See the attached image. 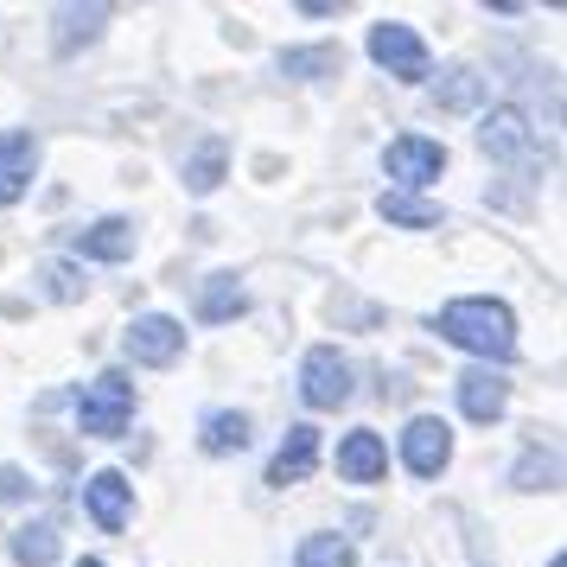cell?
<instances>
[{
  "instance_id": "9a60e30c",
  "label": "cell",
  "mask_w": 567,
  "mask_h": 567,
  "mask_svg": "<svg viewBox=\"0 0 567 567\" xmlns=\"http://www.w3.org/2000/svg\"><path fill=\"white\" fill-rule=\"evenodd\" d=\"M198 446H205V453H243V446H249V414L243 409H210L205 427H198Z\"/></svg>"
},
{
  "instance_id": "ac0fdd59",
  "label": "cell",
  "mask_w": 567,
  "mask_h": 567,
  "mask_svg": "<svg viewBox=\"0 0 567 567\" xmlns=\"http://www.w3.org/2000/svg\"><path fill=\"white\" fill-rule=\"evenodd\" d=\"M243 307H249V293L236 287V275H210L205 293H198V319H205V326H217V319H236Z\"/></svg>"
},
{
  "instance_id": "7a4b0ae2",
  "label": "cell",
  "mask_w": 567,
  "mask_h": 567,
  "mask_svg": "<svg viewBox=\"0 0 567 567\" xmlns=\"http://www.w3.org/2000/svg\"><path fill=\"white\" fill-rule=\"evenodd\" d=\"M128 414H134V383L122 377V370H103L96 383H83L78 395V427L90 440H115L122 427H128Z\"/></svg>"
},
{
  "instance_id": "d6986e66",
  "label": "cell",
  "mask_w": 567,
  "mask_h": 567,
  "mask_svg": "<svg viewBox=\"0 0 567 567\" xmlns=\"http://www.w3.org/2000/svg\"><path fill=\"white\" fill-rule=\"evenodd\" d=\"M555 478H561V460H555V453H536V446H529L511 472L516 491H555Z\"/></svg>"
},
{
  "instance_id": "8fae6325",
  "label": "cell",
  "mask_w": 567,
  "mask_h": 567,
  "mask_svg": "<svg viewBox=\"0 0 567 567\" xmlns=\"http://www.w3.org/2000/svg\"><path fill=\"white\" fill-rule=\"evenodd\" d=\"M83 504H90V516H96L103 529H122V523H128V511H134V491H128V478H122V472H96V478L83 485Z\"/></svg>"
},
{
  "instance_id": "52a82bcc",
  "label": "cell",
  "mask_w": 567,
  "mask_h": 567,
  "mask_svg": "<svg viewBox=\"0 0 567 567\" xmlns=\"http://www.w3.org/2000/svg\"><path fill=\"white\" fill-rule=\"evenodd\" d=\"M122 344H128L134 363H173L185 351V326L179 319H166V312H141Z\"/></svg>"
},
{
  "instance_id": "ffe728a7",
  "label": "cell",
  "mask_w": 567,
  "mask_h": 567,
  "mask_svg": "<svg viewBox=\"0 0 567 567\" xmlns=\"http://www.w3.org/2000/svg\"><path fill=\"white\" fill-rule=\"evenodd\" d=\"M109 20V7H64L58 13V52H78V39H96V27Z\"/></svg>"
},
{
  "instance_id": "2e32d148",
  "label": "cell",
  "mask_w": 567,
  "mask_h": 567,
  "mask_svg": "<svg viewBox=\"0 0 567 567\" xmlns=\"http://www.w3.org/2000/svg\"><path fill=\"white\" fill-rule=\"evenodd\" d=\"M13 561L20 567H52L58 561V523L39 516V523H20L13 529Z\"/></svg>"
},
{
  "instance_id": "5bb4252c",
  "label": "cell",
  "mask_w": 567,
  "mask_h": 567,
  "mask_svg": "<svg viewBox=\"0 0 567 567\" xmlns=\"http://www.w3.org/2000/svg\"><path fill=\"white\" fill-rule=\"evenodd\" d=\"M338 472H344V478H358V485H370V478H383V472H389L383 440L370 434V427H358V434H344V440H338Z\"/></svg>"
},
{
  "instance_id": "6da1fadb",
  "label": "cell",
  "mask_w": 567,
  "mask_h": 567,
  "mask_svg": "<svg viewBox=\"0 0 567 567\" xmlns=\"http://www.w3.org/2000/svg\"><path fill=\"white\" fill-rule=\"evenodd\" d=\"M440 338H453L460 351L491 363H511L516 358V319L504 300H485V293H472V300H453V307H440Z\"/></svg>"
},
{
  "instance_id": "d4e9b609",
  "label": "cell",
  "mask_w": 567,
  "mask_h": 567,
  "mask_svg": "<svg viewBox=\"0 0 567 567\" xmlns=\"http://www.w3.org/2000/svg\"><path fill=\"white\" fill-rule=\"evenodd\" d=\"M45 293L71 307V300H83V275L71 268V261H45Z\"/></svg>"
},
{
  "instance_id": "44dd1931",
  "label": "cell",
  "mask_w": 567,
  "mask_h": 567,
  "mask_svg": "<svg viewBox=\"0 0 567 567\" xmlns=\"http://www.w3.org/2000/svg\"><path fill=\"white\" fill-rule=\"evenodd\" d=\"M351 561H358V555H351L344 536H307L300 555H293V567H351Z\"/></svg>"
},
{
  "instance_id": "5b68a950",
  "label": "cell",
  "mask_w": 567,
  "mask_h": 567,
  "mask_svg": "<svg viewBox=\"0 0 567 567\" xmlns=\"http://www.w3.org/2000/svg\"><path fill=\"white\" fill-rule=\"evenodd\" d=\"M446 460H453V427L440 414H414L409 434H402V465H409L414 478H440Z\"/></svg>"
},
{
  "instance_id": "4316f807",
  "label": "cell",
  "mask_w": 567,
  "mask_h": 567,
  "mask_svg": "<svg viewBox=\"0 0 567 567\" xmlns=\"http://www.w3.org/2000/svg\"><path fill=\"white\" fill-rule=\"evenodd\" d=\"M78 567H103V561H78Z\"/></svg>"
},
{
  "instance_id": "7402d4cb",
  "label": "cell",
  "mask_w": 567,
  "mask_h": 567,
  "mask_svg": "<svg viewBox=\"0 0 567 567\" xmlns=\"http://www.w3.org/2000/svg\"><path fill=\"white\" fill-rule=\"evenodd\" d=\"M185 185H192L198 198H205V192H217V185H224V141H205V147H198V159L185 166Z\"/></svg>"
},
{
  "instance_id": "cb8c5ba5",
  "label": "cell",
  "mask_w": 567,
  "mask_h": 567,
  "mask_svg": "<svg viewBox=\"0 0 567 567\" xmlns=\"http://www.w3.org/2000/svg\"><path fill=\"white\" fill-rule=\"evenodd\" d=\"M478 96H485V83H478V71H465V64H453V71H446V83H440V103H446V109H472Z\"/></svg>"
},
{
  "instance_id": "7c38bea8",
  "label": "cell",
  "mask_w": 567,
  "mask_h": 567,
  "mask_svg": "<svg viewBox=\"0 0 567 567\" xmlns=\"http://www.w3.org/2000/svg\"><path fill=\"white\" fill-rule=\"evenodd\" d=\"M134 243H141V230H134L128 217H103V224L78 230V256H90V261H128Z\"/></svg>"
},
{
  "instance_id": "484cf974",
  "label": "cell",
  "mask_w": 567,
  "mask_h": 567,
  "mask_svg": "<svg viewBox=\"0 0 567 567\" xmlns=\"http://www.w3.org/2000/svg\"><path fill=\"white\" fill-rule=\"evenodd\" d=\"M27 491H32V478L20 472V465H0V504H20Z\"/></svg>"
},
{
  "instance_id": "30bf717a",
  "label": "cell",
  "mask_w": 567,
  "mask_h": 567,
  "mask_svg": "<svg viewBox=\"0 0 567 567\" xmlns=\"http://www.w3.org/2000/svg\"><path fill=\"white\" fill-rule=\"evenodd\" d=\"M504 402H511V383L497 377V370H465L460 377V409H465V421H497L504 414Z\"/></svg>"
},
{
  "instance_id": "3957f363",
  "label": "cell",
  "mask_w": 567,
  "mask_h": 567,
  "mask_svg": "<svg viewBox=\"0 0 567 567\" xmlns=\"http://www.w3.org/2000/svg\"><path fill=\"white\" fill-rule=\"evenodd\" d=\"M370 58L383 64L389 78H402V83H421L427 71H434V58H427V45H421V32L402 27V20L370 27Z\"/></svg>"
},
{
  "instance_id": "277c9868",
  "label": "cell",
  "mask_w": 567,
  "mask_h": 567,
  "mask_svg": "<svg viewBox=\"0 0 567 567\" xmlns=\"http://www.w3.org/2000/svg\"><path fill=\"white\" fill-rule=\"evenodd\" d=\"M300 395H307V409H344L351 402V363L332 344H312L307 363H300Z\"/></svg>"
},
{
  "instance_id": "e0dca14e",
  "label": "cell",
  "mask_w": 567,
  "mask_h": 567,
  "mask_svg": "<svg viewBox=\"0 0 567 567\" xmlns=\"http://www.w3.org/2000/svg\"><path fill=\"white\" fill-rule=\"evenodd\" d=\"M377 210H383V224H402V230H434L440 224V205L434 198H414V192H383Z\"/></svg>"
},
{
  "instance_id": "9c48e42d",
  "label": "cell",
  "mask_w": 567,
  "mask_h": 567,
  "mask_svg": "<svg viewBox=\"0 0 567 567\" xmlns=\"http://www.w3.org/2000/svg\"><path fill=\"white\" fill-rule=\"evenodd\" d=\"M312 465H319V427H287L281 440V453L268 460V485L287 491V485H300Z\"/></svg>"
},
{
  "instance_id": "4fadbf2b",
  "label": "cell",
  "mask_w": 567,
  "mask_h": 567,
  "mask_svg": "<svg viewBox=\"0 0 567 567\" xmlns=\"http://www.w3.org/2000/svg\"><path fill=\"white\" fill-rule=\"evenodd\" d=\"M478 147L491 159H523L529 154V122H523V109H491L485 128H478Z\"/></svg>"
},
{
  "instance_id": "8992f818",
  "label": "cell",
  "mask_w": 567,
  "mask_h": 567,
  "mask_svg": "<svg viewBox=\"0 0 567 567\" xmlns=\"http://www.w3.org/2000/svg\"><path fill=\"white\" fill-rule=\"evenodd\" d=\"M383 166H389V179H402L414 192V185H427L446 173V147L440 141H421V134H402V141H389Z\"/></svg>"
},
{
  "instance_id": "ba28073f",
  "label": "cell",
  "mask_w": 567,
  "mask_h": 567,
  "mask_svg": "<svg viewBox=\"0 0 567 567\" xmlns=\"http://www.w3.org/2000/svg\"><path fill=\"white\" fill-rule=\"evenodd\" d=\"M32 166H39V141L20 128L0 134V205H20L32 185Z\"/></svg>"
},
{
  "instance_id": "603a6c76",
  "label": "cell",
  "mask_w": 567,
  "mask_h": 567,
  "mask_svg": "<svg viewBox=\"0 0 567 567\" xmlns=\"http://www.w3.org/2000/svg\"><path fill=\"white\" fill-rule=\"evenodd\" d=\"M344 52L338 45H319V52H281V78H319V71H338Z\"/></svg>"
}]
</instances>
